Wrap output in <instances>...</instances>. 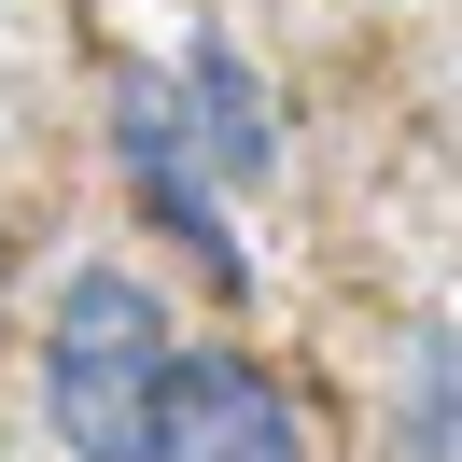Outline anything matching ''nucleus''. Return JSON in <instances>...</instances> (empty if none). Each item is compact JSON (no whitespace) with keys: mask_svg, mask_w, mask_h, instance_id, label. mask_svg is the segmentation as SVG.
<instances>
[{"mask_svg":"<svg viewBox=\"0 0 462 462\" xmlns=\"http://www.w3.org/2000/svg\"><path fill=\"white\" fill-rule=\"evenodd\" d=\"M393 448L406 462H462V322H434L406 350V393H393Z\"/></svg>","mask_w":462,"mask_h":462,"instance_id":"obj_5","label":"nucleus"},{"mask_svg":"<svg viewBox=\"0 0 462 462\" xmlns=\"http://www.w3.org/2000/svg\"><path fill=\"white\" fill-rule=\"evenodd\" d=\"M182 126H197L210 182H266L281 169V141H266V85L238 42H182Z\"/></svg>","mask_w":462,"mask_h":462,"instance_id":"obj_4","label":"nucleus"},{"mask_svg":"<svg viewBox=\"0 0 462 462\" xmlns=\"http://www.w3.org/2000/svg\"><path fill=\"white\" fill-rule=\"evenodd\" d=\"M113 154H126V182H141L154 225H182L210 281H238V238H225V210H210V154H197V126H182L169 70H126V85H113Z\"/></svg>","mask_w":462,"mask_h":462,"instance_id":"obj_2","label":"nucleus"},{"mask_svg":"<svg viewBox=\"0 0 462 462\" xmlns=\"http://www.w3.org/2000/svg\"><path fill=\"white\" fill-rule=\"evenodd\" d=\"M169 393H182V337L169 294L126 266H70L42 309V420L70 462H154L169 448Z\"/></svg>","mask_w":462,"mask_h":462,"instance_id":"obj_1","label":"nucleus"},{"mask_svg":"<svg viewBox=\"0 0 462 462\" xmlns=\"http://www.w3.org/2000/svg\"><path fill=\"white\" fill-rule=\"evenodd\" d=\"M154 462H309V420H294V393L253 365V350H182L169 448Z\"/></svg>","mask_w":462,"mask_h":462,"instance_id":"obj_3","label":"nucleus"}]
</instances>
